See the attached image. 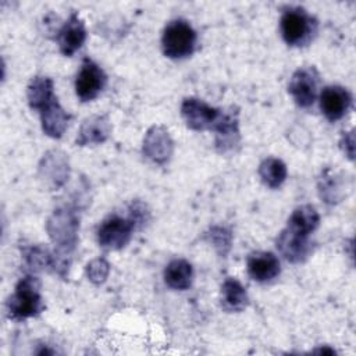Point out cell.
I'll return each mask as SVG.
<instances>
[{
	"label": "cell",
	"mask_w": 356,
	"mask_h": 356,
	"mask_svg": "<svg viewBox=\"0 0 356 356\" xmlns=\"http://www.w3.org/2000/svg\"><path fill=\"white\" fill-rule=\"evenodd\" d=\"M40 282L32 275L24 277L15 286L14 293L7 300V313L10 318L24 320L36 316L43 310L40 296Z\"/></svg>",
	"instance_id": "cell-1"
},
{
	"label": "cell",
	"mask_w": 356,
	"mask_h": 356,
	"mask_svg": "<svg viewBox=\"0 0 356 356\" xmlns=\"http://www.w3.org/2000/svg\"><path fill=\"white\" fill-rule=\"evenodd\" d=\"M161 43L167 57L185 58L195 50L196 32L186 21L174 19L164 28Z\"/></svg>",
	"instance_id": "cell-2"
},
{
	"label": "cell",
	"mask_w": 356,
	"mask_h": 356,
	"mask_svg": "<svg viewBox=\"0 0 356 356\" xmlns=\"http://www.w3.org/2000/svg\"><path fill=\"white\" fill-rule=\"evenodd\" d=\"M280 26L282 38L288 44L302 46L312 39L317 24L303 8L292 7L284 11Z\"/></svg>",
	"instance_id": "cell-3"
},
{
	"label": "cell",
	"mask_w": 356,
	"mask_h": 356,
	"mask_svg": "<svg viewBox=\"0 0 356 356\" xmlns=\"http://www.w3.org/2000/svg\"><path fill=\"white\" fill-rule=\"evenodd\" d=\"M134 229L135 224L131 218L111 216L97 228V242L108 250L121 249L129 242Z\"/></svg>",
	"instance_id": "cell-4"
},
{
	"label": "cell",
	"mask_w": 356,
	"mask_h": 356,
	"mask_svg": "<svg viewBox=\"0 0 356 356\" xmlns=\"http://www.w3.org/2000/svg\"><path fill=\"white\" fill-rule=\"evenodd\" d=\"M309 235V232L288 222L286 228L277 238V248L288 261L300 263L312 252Z\"/></svg>",
	"instance_id": "cell-5"
},
{
	"label": "cell",
	"mask_w": 356,
	"mask_h": 356,
	"mask_svg": "<svg viewBox=\"0 0 356 356\" xmlns=\"http://www.w3.org/2000/svg\"><path fill=\"white\" fill-rule=\"evenodd\" d=\"M221 113L222 111L196 97H186L181 106V114L186 125L195 131L214 129L221 117Z\"/></svg>",
	"instance_id": "cell-6"
},
{
	"label": "cell",
	"mask_w": 356,
	"mask_h": 356,
	"mask_svg": "<svg viewBox=\"0 0 356 356\" xmlns=\"http://www.w3.org/2000/svg\"><path fill=\"white\" fill-rule=\"evenodd\" d=\"M107 76L104 71L90 58H85L75 79V92L82 102L97 97L106 85Z\"/></svg>",
	"instance_id": "cell-7"
},
{
	"label": "cell",
	"mask_w": 356,
	"mask_h": 356,
	"mask_svg": "<svg viewBox=\"0 0 356 356\" xmlns=\"http://www.w3.org/2000/svg\"><path fill=\"white\" fill-rule=\"evenodd\" d=\"M317 83H318V72L314 67L299 68L293 72L288 92L292 95L293 100L300 107H309L314 103L317 95Z\"/></svg>",
	"instance_id": "cell-8"
},
{
	"label": "cell",
	"mask_w": 356,
	"mask_h": 356,
	"mask_svg": "<svg viewBox=\"0 0 356 356\" xmlns=\"http://www.w3.org/2000/svg\"><path fill=\"white\" fill-rule=\"evenodd\" d=\"M56 39L60 51L67 57H71L76 50L82 47L86 40V28L76 13H72L70 18L63 24V26L57 31Z\"/></svg>",
	"instance_id": "cell-9"
},
{
	"label": "cell",
	"mask_w": 356,
	"mask_h": 356,
	"mask_svg": "<svg viewBox=\"0 0 356 356\" xmlns=\"http://www.w3.org/2000/svg\"><path fill=\"white\" fill-rule=\"evenodd\" d=\"M352 97L342 86H327L320 95V108L327 120L338 121L349 110Z\"/></svg>",
	"instance_id": "cell-10"
},
{
	"label": "cell",
	"mask_w": 356,
	"mask_h": 356,
	"mask_svg": "<svg viewBox=\"0 0 356 356\" xmlns=\"http://www.w3.org/2000/svg\"><path fill=\"white\" fill-rule=\"evenodd\" d=\"M281 271L280 260L270 252H256L248 259V274L259 282L274 280Z\"/></svg>",
	"instance_id": "cell-11"
},
{
	"label": "cell",
	"mask_w": 356,
	"mask_h": 356,
	"mask_svg": "<svg viewBox=\"0 0 356 356\" xmlns=\"http://www.w3.org/2000/svg\"><path fill=\"white\" fill-rule=\"evenodd\" d=\"M40 120H42V129L46 135L51 138H61L64 131L67 129L70 115L58 104L56 97L40 110Z\"/></svg>",
	"instance_id": "cell-12"
},
{
	"label": "cell",
	"mask_w": 356,
	"mask_h": 356,
	"mask_svg": "<svg viewBox=\"0 0 356 356\" xmlns=\"http://www.w3.org/2000/svg\"><path fill=\"white\" fill-rule=\"evenodd\" d=\"M111 127L104 115H93L83 121L79 136L76 138V145L85 146L92 143H102L110 135Z\"/></svg>",
	"instance_id": "cell-13"
},
{
	"label": "cell",
	"mask_w": 356,
	"mask_h": 356,
	"mask_svg": "<svg viewBox=\"0 0 356 356\" xmlns=\"http://www.w3.org/2000/svg\"><path fill=\"white\" fill-rule=\"evenodd\" d=\"M193 278V270L189 261L184 259H175L168 263L164 270V281L172 289L185 291L191 286Z\"/></svg>",
	"instance_id": "cell-14"
},
{
	"label": "cell",
	"mask_w": 356,
	"mask_h": 356,
	"mask_svg": "<svg viewBox=\"0 0 356 356\" xmlns=\"http://www.w3.org/2000/svg\"><path fill=\"white\" fill-rule=\"evenodd\" d=\"M26 96H28V103L32 108L42 110L51 100L56 99L53 81L46 76L33 78L28 85Z\"/></svg>",
	"instance_id": "cell-15"
},
{
	"label": "cell",
	"mask_w": 356,
	"mask_h": 356,
	"mask_svg": "<svg viewBox=\"0 0 356 356\" xmlns=\"http://www.w3.org/2000/svg\"><path fill=\"white\" fill-rule=\"evenodd\" d=\"M248 305V293L235 278H227L221 286V306L227 312H242Z\"/></svg>",
	"instance_id": "cell-16"
},
{
	"label": "cell",
	"mask_w": 356,
	"mask_h": 356,
	"mask_svg": "<svg viewBox=\"0 0 356 356\" xmlns=\"http://www.w3.org/2000/svg\"><path fill=\"white\" fill-rule=\"evenodd\" d=\"M170 139L168 132H165L163 128H153L152 131L147 132V136L145 139V146H143V152L147 154V157H150L152 160L157 161V163H163L165 160H168L170 154H171V145H161L164 140Z\"/></svg>",
	"instance_id": "cell-17"
},
{
	"label": "cell",
	"mask_w": 356,
	"mask_h": 356,
	"mask_svg": "<svg viewBox=\"0 0 356 356\" xmlns=\"http://www.w3.org/2000/svg\"><path fill=\"white\" fill-rule=\"evenodd\" d=\"M261 181L270 188H278L286 178V167L280 159L268 157L259 167Z\"/></svg>",
	"instance_id": "cell-18"
},
{
	"label": "cell",
	"mask_w": 356,
	"mask_h": 356,
	"mask_svg": "<svg viewBox=\"0 0 356 356\" xmlns=\"http://www.w3.org/2000/svg\"><path fill=\"white\" fill-rule=\"evenodd\" d=\"M288 222L305 229L306 232L312 234L317 227H318V222H320V216L318 213L316 211V209L313 206H300L298 207L292 216L289 217Z\"/></svg>",
	"instance_id": "cell-19"
}]
</instances>
